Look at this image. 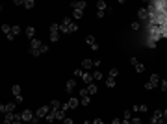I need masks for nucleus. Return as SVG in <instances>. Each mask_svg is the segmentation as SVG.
<instances>
[{
	"instance_id": "5701e85b",
	"label": "nucleus",
	"mask_w": 167,
	"mask_h": 124,
	"mask_svg": "<svg viewBox=\"0 0 167 124\" xmlns=\"http://www.w3.org/2000/svg\"><path fill=\"white\" fill-rule=\"evenodd\" d=\"M86 89H87V93H89V95H97V91H98V87L95 83H89Z\"/></svg>"
},
{
	"instance_id": "39448f33",
	"label": "nucleus",
	"mask_w": 167,
	"mask_h": 124,
	"mask_svg": "<svg viewBox=\"0 0 167 124\" xmlns=\"http://www.w3.org/2000/svg\"><path fill=\"white\" fill-rule=\"evenodd\" d=\"M160 82H162L160 76H158V74H152V76L149 78V82L145 83V89H149V91H150V89H156L158 85H160Z\"/></svg>"
},
{
	"instance_id": "6e6552de",
	"label": "nucleus",
	"mask_w": 167,
	"mask_h": 124,
	"mask_svg": "<svg viewBox=\"0 0 167 124\" xmlns=\"http://www.w3.org/2000/svg\"><path fill=\"white\" fill-rule=\"evenodd\" d=\"M19 115L17 113H6V117H4V122L2 124H13L15 121H17Z\"/></svg>"
},
{
	"instance_id": "bb28decb",
	"label": "nucleus",
	"mask_w": 167,
	"mask_h": 124,
	"mask_svg": "<svg viewBox=\"0 0 167 124\" xmlns=\"http://www.w3.org/2000/svg\"><path fill=\"white\" fill-rule=\"evenodd\" d=\"M54 121H56V111L52 109L48 115H46V122H54Z\"/></svg>"
},
{
	"instance_id": "aec40b11",
	"label": "nucleus",
	"mask_w": 167,
	"mask_h": 124,
	"mask_svg": "<svg viewBox=\"0 0 167 124\" xmlns=\"http://www.w3.org/2000/svg\"><path fill=\"white\" fill-rule=\"evenodd\" d=\"M132 109H134V111H139V113H145V111L149 109V107H147L145 104H136V106H134Z\"/></svg>"
},
{
	"instance_id": "a878e982",
	"label": "nucleus",
	"mask_w": 167,
	"mask_h": 124,
	"mask_svg": "<svg viewBox=\"0 0 167 124\" xmlns=\"http://www.w3.org/2000/svg\"><path fill=\"white\" fill-rule=\"evenodd\" d=\"M2 32H4V35H9V33H11V26L9 24H2Z\"/></svg>"
},
{
	"instance_id": "ea45409f",
	"label": "nucleus",
	"mask_w": 167,
	"mask_h": 124,
	"mask_svg": "<svg viewBox=\"0 0 167 124\" xmlns=\"http://www.w3.org/2000/svg\"><path fill=\"white\" fill-rule=\"evenodd\" d=\"M63 124H74V122H73V119H65V121H63Z\"/></svg>"
},
{
	"instance_id": "4468645a",
	"label": "nucleus",
	"mask_w": 167,
	"mask_h": 124,
	"mask_svg": "<svg viewBox=\"0 0 167 124\" xmlns=\"http://www.w3.org/2000/svg\"><path fill=\"white\" fill-rule=\"evenodd\" d=\"M74 87H76V80H67V83H65V91L69 93V95L74 91Z\"/></svg>"
},
{
	"instance_id": "a18cd8bd",
	"label": "nucleus",
	"mask_w": 167,
	"mask_h": 124,
	"mask_svg": "<svg viewBox=\"0 0 167 124\" xmlns=\"http://www.w3.org/2000/svg\"><path fill=\"white\" fill-rule=\"evenodd\" d=\"M84 124H93V121H86V122H84Z\"/></svg>"
},
{
	"instance_id": "393cba45",
	"label": "nucleus",
	"mask_w": 167,
	"mask_h": 124,
	"mask_svg": "<svg viewBox=\"0 0 167 124\" xmlns=\"http://www.w3.org/2000/svg\"><path fill=\"white\" fill-rule=\"evenodd\" d=\"M82 17H84V11H78V9L73 11V19H74V21H80Z\"/></svg>"
},
{
	"instance_id": "4c0bfd02",
	"label": "nucleus",
	"mask_w": 167,
	"mask_h": 124,
	"mask_svg": "<svg viewBox=\"0 0 167 124\" xmlns=\"http://www.w3.org/2000/svg\"><path fill=\"white\" fill-rule=\"evenodd\" d=\"M130 122H132V124H141V119H132Z\"/></svg>"
},
{
	"instance_id": "58836bf2",
	"label": "nucleus",
	"mask_w": 167,
	"mask_h": 124,
	"mask_svg": "<svg viewBox=\"0 0 167 124\" xmlns=\"http://www.w3.org/2000/svg\"><path fill=\"white\" fill-rule=\"evenodd\" d=\"M13 124H22V117H21V115H19V117H17V121H15Z\"/></svg>"
},
{
	"instance_id": "9b49d317",
	"label": "nucleus",
	"mask_w": 167,
	"mask_h": 124,
	"mask_svg": "<svg viewBox=\"0 0 167 124\" xmlns=\"http://www.w3.org/2000/svg\"><path fill=\"white\" fill-rule=\"evenodd\" d=\"M106 9H108V4L104 0H98L97 2V13H106Z\"/></svg>"
},
{
	"instance_id": "a211bd4d",
	"label": "nucleus",
	"mask_w": 167,
	"mask_h": 124,
	"mask_svg": "<svg viewBox=\"0 0 167 124\" xmlns=\"http://www.w3.org/2000/svg\"><path fill=\"white\" fill-rule=\"evenodd\" d=\"M67 106H69V109H76V107H78V98H74V96L69 98V100H67Z\"/></svg>"
},
{
	"instance_id": "473e14b6",
	"label": "nucleus",
	"mask_w": 167,
	"mask_h": 124,
	"mask_svg": "<svg viewBox=\"0 0 167 124\" xmlns=\"http://www.w3.org/2000/svg\"><path fill=\"white\" fill-rule=\"evenodd\" d=\"M93 80H102V72L100 71H95L93 72Z\"/></svg>"
},
{
	"instance_id": "20e7f679",
	"label": "nucleus",
	"mask_w": 167,
	"mask_h": 124,
	"mask_svg": "<svg viewBox=\"0 0 167 124\" xmlns=\"http://www.w3.org/2000/svg\"><path fill=\"white\" fill-rule=\"evenodd\" d=\"M150 122L152 124H165V117H164V111H160V109H156L152 113V117H150Z\"/></svg>"
},
{
	"instance_id": "f3484780",
	"label": "nucleus",
	"mask_w": 167,
	"mask_h": 124,
	"mask_svg": "<svg viewBox=\"0 0 167 124\" xmlns=\"http://www.w3.org/2000/svg\"><path fill=\"white\" fill-rule=\"evenodd\" d=\"M82 82H84V83H87V85L93 83V74H89V72L84 71V74H82Z\"/></svg>"
},
{
	"instance_id": "49530a36",
	"label": "nucleus",
	"mask_w": 167,
	"mask_h": 124,
	"mask_svg": "<svg viewBox=\"0 0 167 124\" xmlns=\"http://www.w3.org/2000/svg\"><path fill=\"white\" fill-rule=\"evenodd\" d=\"M43 124H52V122H43Z\"/></svg>"
},
{
	"instance_id": "f704fd0d",
	"label": "nucleus",
	"mask_w": 167,
	"mask_h": 124,
	"mask_svg": "<svg viewBox=\"0 0 167 124\" xmlns=\"http://www.w3.org/2000/svg\"><path fill=\"white\" fill-rule=\"evenodd\" d=\"M82 74H84V69H76V71H74V76H76V78H82Z\"/></svg>"
},
{
	"instance_id": "cd10ccee",
	"label": "nucleus",
	"mask_w": 167,
	"mask_h": 124,
	"mask_svg": "<svg viewBox=\"0 0 167 124\" xmlns=\"http://www.w3.org/2000/svg\"><path fill=\"white\" fill-rule=\"evenodd\" d=\"M123 119H126V121H132V109H125V113H123Z\"/></svg>"
},
{
	"instance_id": "e433bc0d",
	"label": "nucleus",
	"mask_w": 167,
	"mask_h": 124,
	"mask_svg": "<svg viewBox=\"0 0 167 124\" xmlns=\"http://www.w3.org/2000/svg\"><path fill=\"white\" fill-rule=\"evenodd\" d=\"M132 30H139V22H132Z\"/></svg>"
},
{
	"instance_id": "f257e3e1",
	"label": "nucleus",
	"mask_w": 167,
	"mask_h": 124,
	"mask_svg": "<svg viewBox=\"0 0 167 124\" xmlns=\"http://www.w3.org/2000/svg\"><path fill=\"white\" fill-rule=\"evenodd\" d=\"M30 46H32V54H34V56H41V54L48 52V46H46V45H43V43L39 41V39H34Z\"/></svg>"
},
{
	"instance_id": "7c9ffc66",
	"label": "nucleus",
	"mask_w": 167,
	"mask_h": 124,
	"mask_svg": "<svg viewBox=\"0 0 167 124\" xmlns=\"http://www.w3.org/2000/svg\"><path fill=\"white\" fill-rule=\"evenodd\" d=\"M50 32H61V28H59L58 22H52V24H50Z\"/></svg>"
},
{
	"instance_id": "72a5a7b5",
	"label": "nucleus",
	"mask_w": 167,
	"mask_h": 124,
	"mask_svg": "<svg viewBox=\"0 0 167 124\" xmlns=\"http://www.w3.org/2000/svg\"><path fill=\"white\" fill-rule=\"evenodd\" d=\"M160 89L162 91H167V80H162L160 82Z\"/></svg>"
},
{
	"instance_id": "dca6fc26",
	"label": "nucleus",
	"mask_w": 167,
	"mask_h": 124,
	"mask_svg": "<svg viewBox=\"0 0 167 124\" xmlns=\"http://www.w3.org/2000/svg\"><path fill=\"white\" fill-rule=\"evenodd\" d=\"M19 32H21V28H19V26H11V33L7 35V41H13L15 35H19Z\"/></svg>"
},
{
	"instance_id": "412c9836",
	"label": "nucleus",
	"mask_w": 167,
	"mask_h": 124,
	"mask_svg": "<svg viewBox=\"0 0 167 124\" xmlns=\"http://www.w3.org/2000/svg\"><path fill=\"white\" fill-rule=\"evenodd\" d=\"M34 35H35V28H34V26H28V28H26V37H30V39L34 41L35 39Z\"/></svg>"
},
{
	"instance_id": "0eeeda50",
	"label": "nucleus",
	"mask_w": 167,
	"mask_h": 124,
	"mask_svg": "<svg viewBox=\"0 0 167 124\" xmlns=\"http://www.w3.org/2000/svg\"><path fill=\"white\" fill-rule=\"evenodd\" d=\"M130 63L134 65V69H136L139 74H141V72H145V65H141V63H139V61H137V57H130Z\"/></svg>"
},
{
	"instance_id": "7ed1b4c3",
	"label": "nucleus",
	"mask_w": 167,
	"mask_h": 124,
	"mask_svg": "<svg viewBox=\"0 0 167 124\" xmlns=\"http://www.w3.org/2000/svg\"><path fill=\"white\" fill-rule=\"evenodd\" d=\"M164 35H165V32H164V28H162V26H152V28H150V43L160 41Z\"/></svg>"
},
{
	"instance_id": "f8f14e48",
	"label": "nucleus",
	"mask_w": 167,
	"mask_h": 124,
	"mask_svg": "<svg viewBox=\"0 0 167 124\" xmlns=\"http://www.w3.org/2000/svg\"><path fill=\"white\" fill-rule=\"evenodd\" d=\"M11 91H13V95H15V100H17V102H22L21 87H19V85H13V87H11Z\"/></svg>"
},
{
	"instance_id": "4be33fe9",
	"label": "nucleus",
	"mask_w": 167,
	"mask_h": 124,
	"mask_svg": "<svg viewBox=\"0 0 167 124\" xmlns=\"http://www.w3.org/2000/svg\"><path fill=\"white\" fill-rule=\"evenodd\" d=\"M95 65H93V61L91 59H84L82 61V69H86V71H89V69H93Z\"/></svg>"
},
{
	"instance_id": "6ab92c4d",
	"label": "nucleus",
	"mask_w": 167,
	"mask_h": 124,
	"mask_svg": "<svg viewBox=\"0 0 167 124\" xmlns=\"http://www.w3.org/2000/svg\"><path fill=\"white\" fill-rule=\"evenodd\" d=\"M71 6H73V9H78V11H84V9H86V2H73Z\"/></svg>"
},
{
	"instance_id": "ddd939ff",
	"label": "nucleus",
	"mask_w": 167,
	"mask_h": 124,
	"mask_svg": "<svg viewBox=\"0 0 167 124\" xmlns=\"http://www.w3.org/2000/svg\"><path fill=\"white\" fill-rule=\"evenodd\" d=\"M137 15H139V19H141V21H147V19H150V11L145 9V7H141V9L137 11Z\"/></svg>"
},
{
	"instance_id": "2f4dec72",
	"label": "nucleus",
	"mask_w": 167,
	"mask_h": 124,
	"mask_svg": "<svg viewBox=\"0 0 167 124\" xmlns=\"http://www.w3.org/2000/svg\"><path fill=\"white\" fill-rule=\"evenodd\" d=\"M106 87H115V78H111V76H110V78L106 80Z\"/></svg>"
},
{
	"instance_id": "423d86ee",
	"label": "nucleus",
	"mask_w": 167,
	"mask_h": 124,
	"mask_svg": "<svg viewBox=\"0 0 167 124\" xmlns=\"http://www.w3.org/2000/svg\"><path fill=\"white\" fill-rule=\"evenodd\" d=\"M50 111H52V107H50V106H41V107L37 109V113H35V115H37L39 119H43V117L46 119V115H48Z\"/></svg>"
},
{
	"instance_id": "2eb2a0df",
	"label": "nucleus",
	"mask_w": 167,
	"mask_h": 124,
	"mask_svg": "<svg viewBox=\"0 0 167 124\" xmlns=\"http://www.w3.org/2000/svg\"><path fill=\"white\" fill-rule=\"evenodd\" d=\"M86 41H87V45L91 46V50H98V45H97V41H95V37H93V35H87V37H86Z\"/></svg>"
},
{
	"instance_id": "79ce46f5",
	"label": "nucleus",
	"mask_w": 167,
	"mask_h": 124,
	"mask_svg": "<svg viewBox=\"0 0 167 124\" xmlns=\"http://www.w3.org/2000/svg\"><path fill=\"white\" fill-rule=\"evenodd\" d=\"M111 124H121V119H113V121H111Z\"/></svg>"
},
{
	"instance_id": "f03ea898",
	"label": "nucleus",
	"mask_w": 167,
	"mask_h": 124,
	"mask_svg": "<svg viewBox=\"0 0 167 124\" xmlns=\"http://www.w3.org/2000/svg\"><path fill=\"white\" fill-rule=\"evenodd\" d=\"M59 28H61L63 33H73V32H76V30H78V26L74 24L73 19H63V22L59 24Z\"/></svg>"
},
{
	"instance_id": "1a4fd4ad",
	"label": "nucleus",
	"mask_w": 167,
	"mask_h": 124,
	"mask_svg": "<svg viewBox=\"0 0 167 124\" xmlns=\"http://www.w3.org/2000/svg\"><path fill=\"white\" fill-rule=\"evenodd\" d=\"M0 109H2V113H13L15 111V104L13 102H9V104H6V106H0Z\"/></svg>"
},
{
	"instance_id": "b1692460",
	"label": "nucleus",
	"mask_w": 167,
	"mask_h": 124,
	"mask_svg": "<svg viewBox=\"0 0 167 124\" xmlns=\"http://www.w3.org/2000/svg\"><path fill=\"white\" fill-rule=\"evenodd\" d=\"M61 106H63V104H59V102H58V100H52V102H50V107H52V109H54V111H58V109H61Z\"/></svg>"
},
{
	"instance_id": "9d476101",
	"label": "nucleus",
	"mask_w": 167,
	"mask_h": 124,
	"mask_svg": "<svg viewBox=\"0 0 167 124\" xmlns=\"http://www.w3.org/2000/svg\"><path fill=\"white\" fill-rule=\"evenodd\" d=\"M21 117H22V121H26V122H32V121H34V113H32L30 109H24L21 113Z\"/></svg>"
},
{
	"instance_id": "c85d7f7f",
	"label": "nucleus",
	"mask_w": 167,
	"mask_h": 124,
	"mask_svg": "<svg viewBox=\"0 0 167 124\" xmlns=\"http://www.w3.org/2000/svg\"><path fill=\"white\" fill-rule=\"evenodd\" d=\"M22 6H24L26 9H32V7H34L35 4H34V0H24V2H22Z\"/></svg>"
},
{
	"instance_id": "c03bdc74",
	"label": "nucleus",
	"mask_w": 167,
	"mask_h": 124,
	"mask_svg": "<svg viewBox=\"0 0 167 124\" xmlns=\"http://www.w3.org/2000/svg\"><path fill=\"white\" fill-rule=\"evenodd\" d=\"M164 117H165V121H167V109H164Z\"/></svg>"
},
{
	"instance_id": "c9c22d12",
	"label": "nucleus",
	"mask_w": 167,
	"mask_h": 124,
	"mask_svg": "<svg viewBox=\"0 0 167 124\" xmlns=\"http://www.w3.org/2000/svg\"><path fill=\"white\" fill-rule=\"evenodd\" d=\"M117 74H119V71H117V69L113 67V69H111V71H110V76H111V78H115V76H117Z\"/></svg>"
},
{
	"instance_id": "a19ab883",
	"label": "nucleus",
	"mask_w": 167,
	"mask_h": 124,
	"mask_svg": "<svg viewBox=\"0 0 167 124\" xmlns=\"http://www.w3.org/2000/svg\"><path fill=\"white\" fill-rule=\"evenodd\" d=\"M93 124H106V122H102L100 119H95V121H93Z\"/></svg>"
},
{
	"instance_id": "37998d69",
	"label": "nucleus",
	"mask_w": 167,
	"mask_h": 124,
	"mask_svg": "<svg viewBox=\"0 0 167 124\" xmlns=\"http://www.w3.org/2000/svg\"><path fill=\"white\" fill-rule=\"evenodd\" d=\"M121 124H132V122H130V121H126V119H123V121H121Z\"/></svg>"
},
{
	"instance_id": "c756f323",
	"label": "nucleus",
	"mask_w": 167,
	"mask_h": 124,
	"mask_svg": "<svg viewBox=\"0 0 167 124\" xmlns=\"http://www.w3.org/2000/svg\"><path fill=\"white\" fill-rule=\"evenodd\" d=\"M58 39H59V32H50V41L56 43Z\"/></svg>"
}]
</instances>
